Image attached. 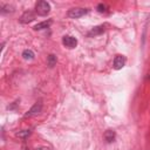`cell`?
Listing matches in <instances>:
<instances>
[{
	"label": "cell",
	"instance_id": "obj_8",
	"mask_svg": "<svg viewBox=\"0 0 150 150\" xmlns=\"http://www.w3.org/2000/svg\"><path fill=\"white\" fill-rule=\"evenodd\" d=\"M103 137H104V139H105L107 143H111V142L115 141V138H116V134H115L114 130H110V129H109V130H107V131L104 132Z\"/></svg>",
	"mask_w": 150,
	"mask_h": 150
},
{
	"label": "cell",
	"instance_id": "obj_3",
	"mask_svg": "<svg viewBox=\"0 0 150 150\" xmlns=\"http://www.w3.org/2000/svg\"><path fill=\"white\" fill-rule=\"evenodd\" d=\"M62 43H63L64 47H67L69 49H73L77 46V40L71 35H64L62 38Z\"/></svg>",
	"mask_w": 150,
	"mask_h": 150
},
{
	"label": "cell",
	"instance_id": "obj_2",
	"mask_svg": "<svg viewBox=\"0 0 150 150\" xmlns=\"http://www.w3.org/2000/svg\"><path fill=\"white\" fill-rule=\"evenodd\" d=\"M89 12V9L87 8H80V7H76V8H71L68 11V16L71 18V19H77V18H81L83 16L84 14H87Z\"/></svg>",
	"mask_w": 150,
	"mask_h": 150
},
{
	"label": "cell",
	"instance_id": "obj_9",
	"mask_svg": "<svg viewBox=\"0 0 150 150\" xmlns=\"http://www.w3.org/2000/svg\"><path fill=\"white\" fill-rule=\"evenodd\" d=\"M52 20L49 19V20H47V21H42V22H40V23H36L33 28L35 29V30H42V29H46V28H49V26L52 25Z\"/></svg>",
	"mask_w": 150,
	"mask_h": 150
},
{
	"label": "cell",
	"instance_id": "obj_10",
	"mask_svg": "<svg viewBox=\"0 0 150 150\" xmlns=\"http://www.w3.org/2000/svg\"><path fill=\"white\" fill-rule=\"evenodd\" d=\"M1 11V14H7V13H12V12H14V7L13 6H11V5H8V4H1V8H0Z\"/></svg>",
	"mask_w": 150,
	"mask_h": 150
},
{
	"label": "cell",
	"instance_id": "obj_7",
	"mask_svg": "<svg viewBox=\"0 0 150 150\" xmlns=\"http://www.w3.org/2000/svg\"><path fill=\"white\" fill-rule=\"evenodd\" d=\"M104 30H105V26H104V25H100V26H96V27L91 28V29L88 32L87 35H88L89 38H93V36H96V35L102 34Z\"/></svg>",
	"mask_w": 150,
	"mask_h": 150
},
{
	"label": "cell",
	"instance_id": "obj_13",
	"mask_svg": "<svg viewBox=\"0 0 150 150\" xmlns=\"http://www.w3.org/2000/svg\"><path fill=\"white\" fill-rule=\"evenodd\" d=\"M30 130L29 129H26V130H21V131H19L18 134H16V136L18 137H20V138H27L29 135H30Z\"/></svg>",
	"mask_w": 150,
	"mask_h": 150
},
{
	"label": "cell",
	"instance_id": "obj_14",
	"mask_svg": "<svg viewBox=\"0 0 150 150\" xmlns=\"http://www.w3.org/2000/svg\"><path fill=\"white\" fill-rule=\"evenodd\" d=\"M96 9H97V12H100V13H105V12H107V5H104V4H98L97 7H96Z\"/></svg>",
	"mask_w": 150,
	"mask_h": 150
},
{
	"label": "cell",
	"instance_id": "obj_4",
	"mask_svg": "<svg viewBox=\"0 0 150 150\" xmlns=\"http://www.w3.org/2000/svg\"><path fill=\"white\" fill-rule=\"evenodd\" d=\"M41 110H42V102H41V101H38V102L25 114V117H32V116H34V115H38L39 112H41Z\"/></svg>",
	"mask_w": 150,
	"mask_h": 150
},
{
	"label": "cell",
	"instance_id": "obj_5",
	"mask_svg": "<svg viewBox=\"0 0 150 150\" xmlns=\"http://www.w3.org/2000/svg\"><path fill=\"white\" fill-rule=\"evenodd\" d=\"M125 64V57L123 55H116L115 59H114V63H112V67L114 69L118 70V69H122Z\"/></svg>",
	"mask_w": 150,
	"mask_h": 150
},
{
	"label": "cell",
	"instance_id": "obj_11",
	"mask_svg": "<svg viewBox=\"0 0 150 150\" xmlns=\"http://www.w3.org/2000/svg\"><path fill=\"white\" fill-rule=\"evenodd\" d=\"M34 56H35V54H34V52H33L32 49H25V50L22 52V57H23L25 60H27V61L33 60Z\"/></svg>",
	"mask_w": 150,
	"mask_h": 150
},
{
	"label": "cell",
	"instance_id": "obj_6",
	"mask_svg": "<svg viewBox=\"0 0 150 150\" xmlns=\"http://www.w3.org/2000/svg\"><path fill=\"white\" fill-rule=\"evenodd\" d=\"M34 19H35L34 12H32V11H26V12L21 15L20 22H21V23H29V22H32Z\"/></svg>",
	"mask_w": 150,
	"mask_h": 150
},
{
	"label": "cell",
	"instance_id": "obj_1",
	"mask_svg": "<svg viewBox=\"0 0 150 150\" xmlns=\"http://www.w3.org/2000/svg\"><path fill=\"white\" fill-rule=\"evenodd\" d=\"M35 12L38 13V15L45 16L50 12V5L45 0H40L35 5Z\"/></svg>",
	"mask_w": 150,
	"mask_h": 150
},
{
	"label": "cell",
	"instance_id": "obj_12",
	"mask_svg": "<svg viewBox=\"0 0 150 150\" xmlns=\"http://www.w3.org/2000/svg\"><path fill=\"white\" fill-rule=\"evenodd\" d=\"M56 56L54 55V54H49L48 56H47V64L50 67V68H53L55 64H56Z\"/></svg>",
	"mask_w": 150,
	"mask_h": 150
},
{
	"label": "cell",
	"instance_id": "obj_15",
	"mask_svg": "<svg viewBox=\"0 0 150 150\" xmlns=\"http://www.w3.org/2000/svg\"><path fill=\"white\" fill-rule=\"evenodd\" d=\"M36 150H49V148H47V146H40Z\"/></svg>",
	"mask_w": 150,
	"mask_h": 150
}]
</instances>
